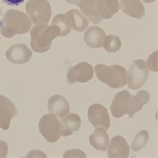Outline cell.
<instances>
[{"label":"cell","mask_w":158,"mask_h":158,"mask_svg":"<svg viewBox=\"0 0 158 158\" xmlns=\"http://www.w3.org/2000/svg\"><path fill=\"white\" fill-rule=\"evenodd\" d=\"M63 131L62 135L67 137L72 135L73 131H77L81 126V119L76 114H69L61 119Z\"/></svg>","instance_id":"ffe728a7"},{"label":"cell","mask_w":158,"mask_h":158,"mask_svg":"<svg viewBox=\"0 0 158 158\" xmlns=\"http://www.w3.org/2000/svg\"><path fill=\"white\" fill-rule=\"evenodd\" d=\"M2 14V11L1 7H0V14Z\"/></svg>","instance_id":"f546056e"},{"label":"cell","mask_w":158,"mask_h":158,"mask_svg":"<svg viewBox=\"0 0 158 158\" xmlns=\"http://www.w3.org/2000/svg\"><path fill=\"white\" fill-rule=\"evenodd\" d=\"M8 61L15 64H24L30 60L32 52L26 44H18L12 45L6 53Z\"/></svg>","instance_id":"7c38bea8"},{"label":"cell","mask_w":158,"mask_h":158,"mask_svg":"<svg viewBox=\"0 0 158 158\" xmlns=\"http://www.w3.org/2000/svg\"><path fill=\"white\" fill-rule=\"evenodd\" d=\"M52 25L56 26L60 29V35L65 36L69 34L72 26L68 16L66 14H57L52 19Z\"/></svg>","instance_id":"7402d4cb"},{"label":"cell","mask_w":158,"mask_h":158,"mask_svg":"<svg viewBox=\"0 0 158 158\" xmlns=\"http://www.w3.org/2000/svg\"><path fill=\"white\" fill-rule=\"evenodd\" d=\"M105 37L106 33L102 28L97 26H91L85 33L84 41L91 48L98 49L103 46Z\"/></svg>","instance_id":"2e32d148"},{"label":"cell","mask_w":158,"mask_h":158,"mask_svg":"<svg viewBox=\"0 0 158 158\" xmlns=\"http://www.w3.org/2000/svg\"><path fill=\"white\" fill-rule=\"evenodd\" d=\"M27 14L33 23L47 24L52 16V7L48 0H30L26 6Z\"/></svg>","instance_id":"277c9868"},{"label":"cell","mask_w":158,"mask_h":158,"mask_svg":"<svg viewBox=\"0 0 158 158\" xmlns=\"http://www.w3.org/2000/svg\"><path fill=\"white\" fill-rule=\"evenodd\" d=\"M150 99V95L148 91L141 90L138 92L135 95H131L130 110H129V117L131 118L134 115L139 112L144 105L148 103Z\"/></svg>","instance_id":"ac0fdd59"},{"label":"cell","mask_w":158,"mask_h":158,"mask_svg":"<svg viewBox=\"0 0 158 158\" xmlns=\"http://www.w3.org/2000/svg\"><path fill=\"white\" fill-rule=\"evenodd\" d=\"M149 71L143 60H135L131 64L128 73V87L131 89H138L142 87L148 77Z\"/></svg>","instance_id":"8992f818"},{"label":"cell","mask_w":158,"mask_h":158,"mask_svg":"<svg viewBox=\"0 0 158 158\" xmlns=\"http://www.w3.org/2000/svg\"><path fill=\"white\" fill-rule=\"evenodd\" d=\"M18 114L14 103L9 98L0 95V128L9 130L11 120Z\"/></svg>","instance_id":"9c48e42d"},{"label":"cell","mask_w":158,"mask_h":158,"mask_svg":"<svg viewBox=\"0 0 158 158\" xmlns=\"http://www.w3.org/2000/svg\"><path fill=\"white\" fill-rule=\"evenodd\" d=\"M89 142L95 149L105 152L109 144V135L104 129L96 127L89 136Z\"/></svg>","instance_id":"e0dca14e"},{"label":"cell","mask_w":158,"mask_h":158,"mask_svg":"<svg viewBox=\"0 0 158 158\" xmlns=\"http://www.w3.org/2000/svg\"><path fill=\"white\" fill-rule=\"evenodd\" d=\"M146 65L149 70L152 71V72H157V51L153 53L149 57Z\"/></svg>","instance_id":"d4e9b609"},{"label":"cell","mask_w":158,"mask_h":158,"mask_svg":"<svg viewBox=\"0 0 158 158\" xmlns=\"http://www.w3.org/2000/svg\"><path fill=\"white\" fill-rule=\"evenodd\" d=\"M110 158H127L130 155V147L124 138L120 135L114 136L111 139L107 151Z\"/></svg>","instance_id":"4fadbf2b"},{"label":"cell","mask_w":158,"mask_h":158,"mask_svg":"<svg viewBox=\"0 0 158 158\" xmlns=\"http://www.w3.org/2000/svg\"><path fill=\"white\" fill-rule=\"evenodd\" d=\"M40 134L49 143H55L62 135V125L56 115L45 114L39 122Z\"/></svg>","instance_id":"5b68a950"},{"label":"cell","mask_w":158,"mask_h":158,"mask_svg":"<svg viewBox=\"0 0 158 158\" xmlns=\"http://www.w3.org/2000/svg\"><path fill=\"white\" fill-rule=\"evenodd\" d=\"M131 95L127 90L120 91L115 95L111 105L112 115L115 118H120L128 114Z\"/></svg>","instance_id":"30bf717a"},{"label":"cell","mask_w":158,"mask_h":158,"mask_svg":"<svg viewBox=\"0 0 158 158\" xmlns=\"http://www.w3.org/2000/svg\"><path fill=\"white\" fill-rule=\"evenodd\" d=\"M120 9L124 14L136 19L142 18L145 7L140 0H120Z\"/></svg>","instance_id":"9a60e30c"},{"label":"cell","mask_w":158,"mask_h":158,"mask_svg":"<svg viewBox=\"0 0 158 158\" xmlns=\"http://www.w3.org/2000/svg\"><path fill=\"white\" fill-rule=\"evenodd\" d=\"M65 1L69 3L80 7L81 13L87 16L94 24H99L103 19L98 11V0H65Z\"/></svg>","instance_id":"8fae6325"},{"label":"cell","mask_w":158,"mask_h":158,"mask_svg":"<svg viewBox=\"0 0 158 158\" xmlns=\"http://www.w3.org/2000/svg\"><path fill=\"white\" fill-rule=\"evenodd\" d=\"M143 1L145 2V3H152L153 2L156 1V0H143Z\"/></svg>","instance_id":"f1b7e54d"},{"label":"cell","mask_w":158,"mask_h":158,"mask_svg":"<svg viewBox=\"0 0 158 158\" xmlns=\"http://www.w3.org/2000/svg\"><path fill=\"white\" fill-rule=\"evenodd\" d=\"M86 157V155L84 152L79 150L77 149H72V150L66 152L64 155V157Z\"/></svg>","instance_id":"484cf974"},{"label":"cell","mask_w":158,"mask_h":158,"mask_svg":"<svg viewBox=\"0 0 158 158\" xmlns=\"http://www.w3.org/2000/svg\"><path fill=\"white\" fill-rule=\"evenodd\" d=\"M88 119L95 127H102L107 130L110 126V117L107 108L99 103L91 105L88 111Z\"/></svg>","instance_id":"ba28073f"},{"label":"cell","mask_w":158,"mask_h":158,"mask_svg":"<svg viewBox=\"0 0 158 158\" xmlns=\"http://www.w3.org/2000/svg\"><path fill=\"white\" fill-rule=\"evenodd\" d=\"M72 28L79 32L84 31L89 26V21L77 10H71L66 12Z\"/></svg>","instance_id":"44dd1931"},{"label":"cell","mask_w":158,"mask_h":158,"mask_svg":"<svg viewBox=\"0 0 158 158\" xmlns=\"http://www.w3.org/2000/svg\"><path fill=\"white\" fill-rule=\"evenodd\" d=\"M31 27V21L23 12L9 10L0 21V31L2 35L11 38L15 35L26 34Z\"/></svg>","instance_id":"6da1fadb"},{"label":"cell","mask_w":158,"mask_h":158,"mask_svg":"<svg viewBox=\"0 0 158 158\" xmlns=\"http://www.w3.org/2000/svg\"><path fill=\"white\" fill-rule=\"evenodd\" d=\"M25 0H3L4 3H7V5L13 6H19L24 2Z\"/></svg>","instance_id":"83f0119b"},{"label":"cell","mask_w":158,"mask_h":158,"mask_svg":"<svg viewBox=\"0 0 158 158\" xmlns=\"http://www.w3.org/2000/svg\"><path fill=\"white\" fill-rule=\"evenodd\" d=\"M94 77V68L87 62H81L73 67H70L67 72V81L72 85L75 83H85Z\"/></svg>","instance_id":"52a82bcc"},{"label":"cell","mask_w":158,"mask_h":158,"mask_svg":"<svg viewBox=\"0 0 158 158\" xmlns=\"http://www.w3.org/2000/svg\"><path fill=\"white\" fill-rule=\"evenodd\" d=\"M48 110L51 114L63 118L70 110L69 103L64 97L60 95H54L48 100Z\"/></svg>","instance_id":"5bb4252c"},{"label":"cell","mask_w":158,"mask_h":158,"mask_svg":"<svg viewBox=\"0 0 158 158\" xmlns=\"http://www.w3.org/2000/svg\"><path fill=\"white\" fill-rule=\"evenodd\" d=\"M103 44V48L109 53L118 52L122 46L119 37L114 35H109L105 37Z\"/></svg>","instance_id":"603a6c76"},{"label":"cell","mask_w":158,"mask_h":158,"mask_svg":"<svg viewBox=\"0 0 158 158\" xmlns=\"http://www.w3.org/2000/svg\"><path fill=\"white\" fill-rule=\"evenodd\" d=\"M95 71L99 80L111 88H120L127 84V72L121 65L98 64Z\"/></svg>","instance_id":"3957f363"},{"label":"cell","mask_w":158,"mask_h":158,"mask_svg":"<svg viewBox=\"0 0 158 158\" xmlns=\"http://www.w3.org/2000/svg\"><path fill=\"white\" fill-rule=\"evenodd\" d=\"M97 7L103 19H110L119 10L118 0H98Z\"/></svg>","instance_id":"d6986e66"},{"label":"cell","mask_w":158,"mask_h":158,"mask_svg":"<svg viewBox=\"0 0 158 158\" xmlns=\"http://www.w3.org/2000/svg\"><path fill=\"white\" fill-rule=\"evenodd\" d=\"M149 140V133L146 130L140 131L135 136L131 143V149L134 152H138L142 149Z\"/></svg>","instance_id":"cb8c5ba5"},{"label":"cell","mask_w":158,"mask_h":158,"mask_svg":"<svg viewBox=\"0 0 158 158\" xmlns=\"http://www.w3.org/2000/svg\"><path fill=\"white\" fill-rule=\"evenodd\" d=\"M31 47L37 53L46 52L50 49L52 41L60 35V29L56 26L38 24L30 31Z\"/></svg>","instance_id":"7a4b0ae2"},{"label":"cell","mask_w":158,"mask_h":158,"mask_svg":"<svg viewBox=\"0 0 158 158\" xmlns=\"http://www.w3.org/2000/svg\"><path fill=\"white\" fill-rule=\"evenodd\" d=\"M8 154V145L5 141H0V158L7 157Z\"/></svg>","instance_id":"4316f807"}]
</instances>
